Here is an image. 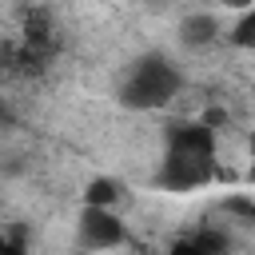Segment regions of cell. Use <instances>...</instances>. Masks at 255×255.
<instances>
[{
	"label": "cell",
	"mask_w": 255,
	"mask_h": 255,
	"mask_svg": "<svg viewBox=\"0 0 255 255\" xmlns=\"http://www.w3.org/2000/svg\"><path fill=\"white\" fill-rule=\"evenodd\" d=\"M183 92V72L167 60V56H139L128 64L124 80H120V100L131 112H155L167 108L175 96Z\"/></svg>",
	"instance_id": "1"
},
{
	"label": "cell",
	"mask_w": 255,
	"mask_h": 255,
	"mask_svg": "<svg viewBox=\"0 0 255 255\" xmlns=\"http://www.w3.org/2000/svg\"><path fill=\"white\" fill-rule=\"evenodd\" d=\"M76 243L80 251H120L128 243V223L120 219L116 207H80L76 215Z\"/></svg>",
	"instance_id": "2"
},
{
	"label": "cell",
	"mask_w": 255,
	"mask_h": 255,
	"mask_svg": "<svg viewBox=\"0 0 255 255\" xmlns=\"http://www.w3.org/2000/svg\"><path fill=\"white\" fill-rule=\"evenodd\" d=\"M227 36L223 20L215 16V8H203V12H187L179 20V44L191 48V52H203V48H215L219 40Z\"/></svg>",
	"instance_id": "3"
},
{
	"label": "cell",
	"mask_w": 255,
	"mask_h": 255,
	"mask_svg": "<svg viewBox=\"0 0 255 255\" xmlns=\"http://www.w3.org/2000/svg\"><path fill=\"white\" fill-rule=\"evenodd\" d=\"M124 199V187L112 179V175H96L84 183V203L88 207H116Z\"/></svg>",
	"instance_id": "4"
},
{
	"label": "cell",
	"mask_w": 255,
	"mask_h": 255,
	"mask_svg": "<svg viewBox=\"0 0 255 255\" xmlns=\"http://www.w3.org/2000/svg\"><path fill=\"white\" fill-rule=\"evenodd\" d=\"M231 48H239V52H251L255 56V8H247V12H235V20L227 24V36H223Z\"/></svg>",
	"instance_id": "5"
},
{
	"label": "cell",
	"mask_w": 255,
	"mask_h": 255,
	"mask_svg": "<svg viewBox=\"0 0 255 255\" xmlns=\"http://www.w3.org/2000/svg\"><path fill=\"white\" fill-rule=\"evenodd\" d=\"M223 211H231V215H239L243 223L255 227V199H251V195H231V199L223 203Z\"/></svg>",
	"instance_id": "6"
},
{
	"label": "cell",
	"mask_w": 255,
	"mask_h": 255,
	"mask_svg": "<svg viewBox=\"0 0 255 255\" xmlns=\"http://www.w3.org/2000/svg\"><path fill=\"white\" fill-rule=\"evenodd\" d=\"M199 4H207L215 12H247V8H255V0H199Z\"/></svg>",
	"instance_id": "7"
},
{
	"label": "cell",
	"mask_w": 255,
	"mask_h": 255,
	"mask_svg": "<svg viewBox=\"0 0 255 255\" xmlns=\"http://www.w3.org/2000/svg\"><path fill=\"white\" fill-rule=\"evenodd\" d=\"M163 255H211V251H203V247H199V243L187 235V239H175V243H171Z\"/></svg>",
	"instance_id": "8"
},
{
	"label": "cell",
	"mask_w": 255,
	"mask_h": 255,
	"mask_svg": "<svg viewBox=\"0 0 255 255\" xmlns=\"http://www.w3.org/2000/svg\"><path fill=\"white\" fill-rule=\"evenodd\" d=\"M0 255H28V247L16 243V239H8V235H0Z\"/></svg>",
	"instance_id": "9"
},
{
	"label": "cell",
	"mask_w": 255,
	"mask_h": 255,
	"mask_svg": "<svg viewBox=\"0 0 255 255\" xmlns=\"http://www.w3.org/2000/svg\"><path fill=\"white\" fill-rule=\"evenodd\" d=\"M243 183H251V187H255V151L247 155V167H243Z\"/></svg>",
	"instance_id": "10"
},
{
	"label": "cell",
	"mask_w": 255,
	"mask_h": 255,
	"mask_svg": "<svg viewBox=\"0 0 255 255\" xmlns=\"http://www.w3.org/2000/svg\"><path fill=\"white\" fill-rule=\"evenodd\" d=\"M255 151V128H251V135H247V155Z\"/></svg>",
	"instance_id": "11"
},
{
	"label": "cell",
	"mask_w": 255,
	"mask_h": 255,
	"mask_svg": "<svg viewBox=\"0 0 255 255\" xmlns=\"http://www.w3.org/2000/svg\"><path fill=\"white\" fill-rule=\"evenodd\" d=\"M147 4H171V0H147Z\"/></svg>",
	"instance_id": "12"
},
{
	"label": "cell",
	"mask_w": 255,
	"mask_h": 255,
	"mask_svg": "<svg viewBox=\"0 0 255 255\" xmlns=\"http://www.w3.org/2000/svg\"><path fill=\"white\" fill-rule=\"evenodd\" d=\"M84 255H104V251H84Z\"/></svg>",
	"instance_id": "13"
},
{
	"label": "cell",
	"mask_w": 255,
	"mask_h": 255,
	"mask_svg": "<svg viewBox=\"0 0 255 255\" xmlns=\"http://www.w3.org/2000/svg\"><path fill=\"white\" fill-rule=\"evenodd\" d=\"M0 4H4V0H0Z\"/></svg>",
	"instance_id": "14"
}]
</instances>
